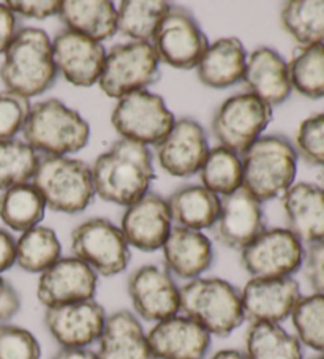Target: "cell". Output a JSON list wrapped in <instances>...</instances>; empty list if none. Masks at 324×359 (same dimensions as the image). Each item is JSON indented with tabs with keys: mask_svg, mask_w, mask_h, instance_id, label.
Listing matches in <instances>:
<instances>
[{
	"mask_svg": "<svg viewBox=\"0 0 324 359\" xmlns=\"http://www.w3.org/2000/svg\"><path fill=\"white\" fill-rule=\"evenodd\" d=\"M97 355L98 359H155L147 332L130 311H117L106 317Z\"/></svg>",
	"mask_w": 324,
	"mask_h": 359,
	"instance_id": "25",
	"label": "cell"
},
{
	"mask_svg": "<svg viewBox=\"0 0 324 359\" xmlns=\"http://www.w3.org/2000/svg\"><path fill=\"white\" fill-rule=\"evenodd\" d=\"M72 253L97 276L114 277L126 271L132 252L119 226L103 217L83 222L72 233Z\"/></svg>",
	"mask_w": 324,
	"mask_h": 359,
	"instance_id": "8",
	"label": "cell"
},
{
	"mask_svg": "<svg viewBox=\"0 0 324 359\" xmlns=\"http://www.w3.org/2000/svg\"><path fill=\"white\" fill-rule=\"evenodd\" d=\"M309 359H324V353H318L316 356H313V358H309Z\"/></svg>",
	"mask_w": 324,
	"mask_h": 359,
	"instance_id": "48",
	"label": "cell"
},
{
	"mask_svg": "<svg viewBox=\"0 0 324 359\" xmlns=\"http://www.w3.org/2000/svg\"><path fill=\"white\" fill-rule=\"evenodd\" d=\"M62 258V244L49 226H34L16 241V264L30 274H41Z\"/></svg>",
	"mask_w": 324,
	"mask_h": 359,
	"instance_id": "32",
	"label": "cell"
},
{
	"mask_svg": "<svg viewBox=\"0 0 324 359\" xmlns=\"http://www.w3.org/2000/svg\"><path fill=\"white\" fill-rule=\"evenodd\" d=\"M32 184L54 212L79 214L95 196L90 166L72 157L40 158Z\"/></svg>",
	"mask_w": 324,
	"mask_h": 359,
	"instance_id": "6",
	"label": "cell"
},
{
	"mask_svg": "<svg viewBox=\"0 0 324 359\" xmlns=\"http://www.w3.org/2000/svg\"><path fill=\"white\" fill-rule=\"evenodd\" d=\"M292 89L309 98H324V45L297 46L288 64Z\"/></svg>",
	"mask_w": 324,
	"mask_h": 359,
	"instance_id": "35",
	"label": "cell"
},
{
	"mask_svg": "<svg viewBox=\"0 0 324 359\" xmlns=\"http://www.w3.org/2000/svg\"><path fill=\"white\" fill-rule=\"evenodd\" d=\"M176 122V117L160 95L138 90L117 100L111 123L123 140L142 146L158 144Z\"/></svg>",
	"mask_w": 324,
	"mask_h": 359,
	"instance_id": "10",
	"label": "cell"
},
{
	"mask_svg": "<svg viewBox=\"0 0 324 359\" xmlns=\"http://www.w3.org/2000/svg\"><path fill=\"white\" fill-rule=\"evenodd\" d=\"M297 157L316 166H324V113L310 116L299 126L296 135Z\"/></svg>",
	"mask_w": 324,
	"mask_h": 359,
	"instance_id": "39",
	"label": "cell"
},
{
	"mask_svg": "<svg viewBox=\"0 0 324 359\" xmlns=\"http://www.w3.org/2000/svg\"><path fill=\"white\" fill-rule=\"evenodd\" d=\"M168 203L158 194L149 191L128 206L121 220V230L130 247L155 252L163 247L173 228Z\"/></svg>",
	"mask_w": 324,
	"mask_h": 359,
	"instance_id": "20",
	"label": "cell"
},
{
	"mask_svg": "<svg viewBox=\"0 0 324 359\" xmlns=\"http://www.w3.org/2000/svg\"><path fill=\"white\" fill-rule=\"evenodd\" d=\"M280 21L301 46L324 45V0L286 2Z\"/></svg>",
	"mask_w": 324,
	"mask_h": 359,
	"instance_id": "33",
	"label": "cell"
},
{
	"mask_svg": "<svg viewBox=\"0 0 324 359\" xmlns=\"http://www.w3.org/2000/svg\"><path fill=\"white\" fill-rule=\"evenodd\" d=\"M16 264V241L11 233L0 228V274Z\"/></svg>",
	"mask_w": 324,
	"mask_h": 359,
	"instance_id": "45",
	"label": "cell"
},
{
	"mask_svg": "<svg viewBox=\"0 0 324 359\" xmlns=\"http://www.w3.org/2000/svg\"><path fill=\"white\" fill-rule=\"evenodd\" d=\"M51 359H98V355L90 348H64L60 346V350L55 351Z\"/></svg>",
	"mask_w": 324,
	"mask_h": 359,
	"instance_id": "46",
	"label": "cell"
},
{
	"mask_svg": "<svg viewBox=\"0 0 324 359\" xmlns=\"http://www.w3.org/2000/svg\"><path fill=\"white\" fill-rule=\"evenodd\" d=\"M241 156L242 187L259 203L283 196L295 184L297 152L286 136H259Z\"/></svg>",
	"mask_w": 324,
	"mask_h": 359,
	"instance_id": "3",
	"label": "cell"
},
{
	"mask_svg": "<svg viewBox=\"0 0 324 359\" xmlns=\"http://www.w3.org/2000/svg\"><path fill=\"white\" fill-rule=\"evenodd\" d=\"M165 0H126L117 8V32L132 41L149 43L171 8Z\"/></svg>",
	"mask_w": 324,
	"mask_h": 359,
	"instance_id": "31",
	"label": "cell"
},
{
	"mask_svg": "<svg viewBox=\"0 0 324 359\" xmlns=\"http://www.w3.org/2000/svg\"><path fill=\"white\" fill-rule=\"evenodd\" d=\"M305 276L315 293L324 294V243L311 244L304 257Z\"/></svg>",
	"mask_w": 324,
	"mask_h": 359,
	"instance_id": "42",
	"label": "cell"
},
{
	"mask_svg": "<svg viewBox=\"0 0 324 359\" xmlns=\"http://www.w3.org/2000/svg\"><path fill=\"white\" fill-rule=\"evenodd\" d=\"M198 172L203 187L217 196H227L242 187V162L239 154L223 146L209 149L208 157Z\"/></svg>",
	"mask_w": 324,
	"mask_h": 359,
	"instance_id": "34",
	"label": "cell"
},
{
	"mask_svg": "<svg viewBox=\"0 0 324 359\" xmlns=\"http://www.w3.org/2000/svg\"><path fill=\"white\" fill-rule=\"evenodd\" d=\"M166 203L173 222L196 231L214 226L220 210V198L196 184L182 185L174 190Z\"/></svg>",
	"mask_w": 324,
	"mask_h": 359,
	"instance_id": "28",
	"label": "cell"
},
{
	"mask_svg": "<svg viewBox=\"0 0 324 359\" xmlns=\"http://www.w3.org/2000/svg\"><path fill=\"white\" fill-rule=\"evenodd\" d=\"M59 16L68 30L100 43L117 32V8L108 0H65Z\"/></svg>",
	"mask_w": 324,
	"mask_h": 359,
	"instance_id": "27",
	"label": "cell"
},
{
	"mask_svg": "<svg viewBox=\"0 0 324 359\" xmlns=\"http://www.w3.org/2000/svg\"><path fill=\"white\" fill-rule=\"evenodd\" d=\"M40 157L26 141H0V190L26 184L34 179Z\"/></svg>",
	"mask_w": 324,
	"mask_h": 359,
	"instance_id": "36",
	"label": "cell"
},
{
	"mask_svg": "<svg viewBox=\"0 0 324 359\" xmlns=\"http://www.w3.org/2000/svg\"><path fill=\"white\" fill-rule=\"evenodd\" d=\"M106 317L98 301L86 299L46 309L45 325L64 348H89L102 336Z\"/></svg>",
	"mask_w": 324,
	"mask_h": 359,
	"instance_id": "15",
	"label": "cell"
},
{
	"mask_svg": "<svg viewBox=\"0 0 324 359\" xmlns=\"http://www.w3.org/2000/svg\"><path fill=\"white\" fill-rule=\"evenodd\" d=\"M304 244L286 228H272L241 250V264L253 278L292 277L304 264Z\"/></svg>",
	"mask_w": 324,
	"mask_h": 359,
	"instance_id": "12",
	"label": "cell"
},
{
	"mask_svg": "<svg viewBox=\"0 0 324 359\" xmlns=\"http://www.w3.org/2000/svg\"><path fill=\"white\" fill-rule=\"evenodd\" d=\"M272 108L247 92L227 98L212 117L210 130L220 146L244 154L272 121Z\"/></svg>",
	"mask_w": 324,
	"mask_h": 359,
	"instance_id": "9",
	"label": "cell"
},
{
	"mask_svg": "<svg viewBox=\"0 0 324 359\" xmlns=\"http://www.w3.org/2000/svg\"><path fill=\"white\" fill-rule=\"evenodd\" d=\"M286 224L302 244L324 243V189L310 182L292 184L282 196Z\"/></svg>",
	"mask_w": 324,
	"mask_h": 359,
	"instance_id": "24",
	"label": "cell"
},
{
	"mask_svg": "<svg viewBox=\"0 0 324 359\" xmlns=\"http://www.w3.org/2000/svg\"><path fill=\"white\" fill-rule=\"evenodd\" d=\"M41 346L39 339L26 327L0 325V359H40Z\"/></svg>",
	"mask_w": 324,
	"mask_h": 359,
	"instance_id": "38",
	"label": "cell"
},
{
	"mask_svg": "<svg viewBox=\"0 0 324 359\" xmlns=\"http://www.w3.org/2000/svg\"><path fill=\"white\" fill-rule=\"evenodd\" d=\"M263 231H266L263 206L244 187L222 198L214 224L215 238L222 245L233 250H244Z\"/></svg>",
	"mask_w": 324,
	"mask_h": 359,
	"instance_id": "17",
	"label": "cell"
},
{
	"mask_svg": "<svg viewBox=\"0 0 324 359\" xmlns=\"http://www.w3.org/2000/svg\"><path fill=\"white\" fill-rule=\"evenodd\" d=\"M180 312L217 337H228L245 321L241 292L219 277H198L182 285Z\"/></svg>",
	"mask_w": 324,
	"mask_h": 359,
	"instance_id": "5",
	"label": "cell"
},
{
	"mask_svg": "<svg viewBox=\"0 0 324 359\" xmlns=\"http://www.w3.org/2000/svg\"><path fill=\"white\" fill-rule=\"evenodd\" d=\"M95 195L103 201L132 206L149 194L155 179L152 154L147 146L121 138L90 166Z\"/></svg>",
	"mask_w": 324,
	"mask_h": 359,
	"instance_id": "1",
	"label": "cell"
},
{
	"mask_svg": "<svg viewBox=\"0 0 324 359\" xmlns=\"http://www.w3.org/2000/svg\"><path fill=\"white\" fill-rule=\"evenodd\" d=\"M46 203L34 184L13 185L0 195V220L13 231L24 233L45 219Z\"/></svg>",
	"mask_w": 324,
	"mask_h": 359,
	"instance_id": "29",
	"label": "cell"
},
{
	"mask_svg": "<svg viewBox=\"0 0 324 359\" xmlns=\"http://www.w3.org/2000/svg\"><path fill=\"white\" fill-rule=\"evenodd\" d=\"M0 79L7 90L30 97L45 94L58 79L53 57V40L43 29H20L4 54Z\"/></svg>",
	"mask_w": 324,
	"mask_h": 359,
	"instance_id": "2",
	"label": "cell"
},
{
	"mask_svg": "<svg viewBox=\"0 0 324 359\" xmlns=\"http://www.w3.org/2000/svg\"><path fill=\"white\" fill-rule=\"evenodd\" d=\"M158 62L179 70L196 68L209 40L190 10L171 5L152 39Z\"/></svg>",
	"mask_w": 324,
	"mask_h": 359,
	"instance_id": "11",
	"label": "cell"
},
{
	"mask_svg": "<svg viewBox=\"0 0 324 359\" xmlns=\"http://www.w3.org/2000/svg\"><path fill=\"white\" fill-rule=\"evenodd\" d=\"M18 32L20 29L16 15L7 7V4H0V54H5Z\"/></svg>",
	"mask_w": 324,
	"mask_h": 359,
	"instance_id": "44",
	"label": "cell"
},
{
	"mask_svg": "<svg viewBox=\"0 0 324 359\" xmlns=\"http://www.w3.org/2000/svg\"><path fill=\"white\" fill-rule=\"evenodd\" d=\"M247 359H304L302 345L282 325L252 323L245 334Z\"/></svg>",
	"mask_w": 324,
	"mask_h": 359,
	"instance_id": "30",
	"label": "cell"
},
{
	"mask_svg": "<svg viewBox=\"0 0 324 359\" xmlns=\"http://www.w3.org/2000/svg\"><path fill=\"white\" fill-rule=\"evenodd\" d=\"M301 287L292 277L253 278L241 290L244 318L252 323H277L291 317L299 299Z\"/></svg>",
	"mask_w": 324,
	"mask_h": 359,
	"instance_id": "14",
	"label": "cell"
},
{
	"mask_svg": "<svg viewBox=\"0 0 324 359\" xmlns=\"http://www.w3.org/2000/svg\"><path fill=\"white\" fill-rule=\"evenodd\" d=\"M97 287L95 271L76 257H62L40 274L36 296L41 304L49 309L93 299Z\"/></svg>",
	"mask_w": 324,
	"mask_h": 359,
	"instance_id": "19",
	"label": "cell"
},
{
	"mask_svg": "<svg viewBox=\"0 0 324 359\" xmlns=\"http://www.w3.org/2000/svg\"><path fill=\"white\" fill-rule=\"evenodd\" d=\"M30 107L29 98L16 92H0V141L13 140L16 133L22 132Z\"/></svg>",
	"mask_w": 324,
	"mask_h": 359,
	"instance_id": "40",
	"label": "cell"
},
{
	"mask_svg": "<svg viewBox=\"0 0 324 359\" xmlns=\"http://www.w3.org/2000/svg\"><path fill=\"white\" fill-rule=\"evenodd\" d=\"M21 309V298L16 288L0 274V325L7 323Z\"/></svg>",
	"mask_w": 324,
	"mask_h": 359,
	"instance_id": "43",
	"label": "cell"
},
{
	"mask_svg": "<svg viewBox=\"0 0 324 359\" xmlns=\"http://www.w3.org/2000/svg\"><path fill=\"white\" fill-rule=\"evenodd\" d=\"M209 154L204 128L191 117L176 119L170 132L155 144V156L170 176L189 177L201 170Z\"/></svg>",
	"mask_w": 324,
	"mask_h": 359,
	"instance_id": "16",
	"label": "cell"
},
{
	"mask_svg": "<svg viewBox=\"0 0 324 359\" xmlns=\"http://www.w3.org/2000/svg\"><path fill=\"white\" fill-rule=\"evenodd\" d=\"M210 334L185 315L161 320L147 332L155 359H204Z\"/></svg>",
	"mask_w": 324,
	"mask_h": 359,
	"instance_id": "22",
	"label": "cell"
},
{
	"mask_svg": "<svg viewBox=\"0 0 324 359\" xmlns=\"http://www.w3.org/2000/svg\"><path fill=\"white\" fill-rule=\"evenodd\" d=\"M54 65L68 83L76 88H90L102 76L106 49L73 30H62L53 40Z\"/></svg>",
	"mask_w": 324,
	"mask_h": 359,
	"instance_id": "18",
	"label": "cell"
},
{
	"mask_svg": "<svg viewBox=\"0 0 324 359\" xmlns=\"http://www.w3.org/2000/svg\"><path fill=\"white\" fill-rule=\"evenodd\" d=\"M22 135L35 152L46 157H68L87 146L90 127L76 109L58 98H48L30 107Z\"/></svg>",
	"mask_w": 324,
	"mask_h": 359,
	"instance_id": "4",
	"label": "cell"
},
{
	"mask_svg": "<svg viewBox=\"0 0 324 359\" xmlns=\"http://www.w3.org/2000/svg\"><path fill=\"white\" fill-rule=\"evenodd\" d=\"M291 321L302 346L324 353V294L302 296L291 313Z\"/></svg>",
	"mask_w": 324,
	"mask_h": 359,
	"instance_id": "37",
	"label": "cell"
},
{
	"mask_svg": "<svg viewBox=\"0 0 324 359\" xmlns=\"http://www.w3.org/2000/svg\"><path fill=\"white\" fill-rule=\"evenodd\" d=\"M5 4L15 15L32 20H48L59 15L62 5L59 0H10Z\"/></svg>",
	"mask_w": 324,
	"mask_h": 359,
	"instance_id": "41",
	"label": "cell"
},
{
	"mask_svg": "<svg viewBox=\"0 0 324 359\" xmlns=\"http://www.w3.org/2000/svg\"><path fill=\"white\" fill-rule=\"evenodd\" d=\"M127 292L135 315L146 321L158 323L180 312V287L165 268L144 264L128 277Z\"/></svg>",
	"mask_w": 324,
	"mask_h": 359,
	"instance_id": "13",
	"label": "cell"
},
{
	"mask_svg": "<svg viewBox=\"0 0 324 359\" xmlns=\"http://www.w3.org/2000/svg\"><path fill=\"white\" fill-rule=\"evenodd\" d=\"M161 78L160 62L151 43H119L106 53L98 86L109 98L126 97L147 90Z\"/></svg>",
	"mask_w": 324,
	"mask_h": 359,
	"instance_id": "7",
	"label": "cell"
},
{
	"mask_svg": "<svg viewBox=\"0 0 324 359\" xmlns=\"http://www.w3.org/2000/svg\"><path fill=\"white\" fill-rule=\"evenodd\" d=\"M209 359H247L245 353L236 348H225L215 351Z\"/></svg>",
	"mask_w": 324,
	"mask_h": 359,
	"instance_id": "47",
	"label": "cell"
},
{
	"mask_svg": "<svg viewBox=\"0 0 324 359\" xmlns=\"http://www.w3.org/2000/svg\"><path fill=\"white\" fill-rule=\"evenodd\" d=\"M247 51L236 36L209 43L196 67L198 79L210 89H227L238 84L245 70Z\"/></svg>",
	"mask_w": 324,
	"mask_h": 359,
	"instance_id": "26",
	"label": "cell"
},
{
	"mask_svg": "<svg viewBox=\"0 0 324 359\" xmlns=\"http://www.w3.org/2000/svg\"><path fill=\"white\" fill-rule=\"evenodd\" d=\"M241 83L244 92L258 97L271 108L288 100L292 90L288 64L282 54L269 46L257 48L247 54Z\"/></svg>",
	"mask_w": 324,
	"mask_h": 359,
	"instance_id": "21",
	"label": "cell"
},
{
	"mask_svg": "<svg viewBox=\"0 0 324 359\" xmlns=\"http://www.w3.org/2000/svg\"><path fill=\"white\" fill-rule=\"evenodd\" d=\"M165 269L173 277L190 282L201 277L214 263V247L203 231L173 226L163 247Z\"/></svg>",
	"mask_w": 324,
	"mask_h": 359,
	"instance_id": "23",
	"label": "cell"
}]
</instances>
